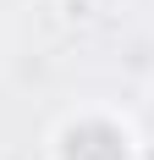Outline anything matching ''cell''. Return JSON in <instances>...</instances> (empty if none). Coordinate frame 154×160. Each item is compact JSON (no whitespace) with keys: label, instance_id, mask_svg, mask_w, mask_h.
<instances>
[{"label":"cell","instance_id":"obj_1","mask_svg":"<svg viewBox=\"0 0 154 160\" xmlns=\"http://www.w3.org/2000/svg\"><path fill=\"white\" fill-rule=\"evenodd\" d=\"M66 160H127L121 132L99 127V122H88V127H72V138H66Z\"/></svg>","mask_w":154,"mask_h":160}]
</instances>
